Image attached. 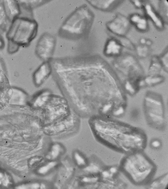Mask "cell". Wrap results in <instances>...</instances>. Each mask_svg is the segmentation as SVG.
<instances>
[{
  "label": "cell",
  "mask_w": 168,
  "mask_h": 189,
  "mask_svg": "<svg viewBox=\"0 0 168 189\" xmlns=\"http://www.w3.org/2000/svg\"><path fill=\"white\" fill-rule=\"evenodd\" d=\"M9 102L11 104L22 106L28 102V94L18 88H13L9 92Z\"/></svg>",
  "instance_id": "cell-6"
},
{
  "label": "cell",
  "mask_w": 168,
  "mask_h": 189,
  "mask_svg": "<svg viewBox=\"0 0 168 189\" xmlns=\"http://www.w3.org/2000/svg\"><path fill=\"white\" fill-rule=\"evenodd\" d=\"M48 62H45L35 72L33 79L35 85L38 87L41 86L50 76L52 68Z\"/></svg>",
  "instance_id": "cell-4"
},
{
  "label": "cell",
  "mask_w": 168,
  "mask_h": 189,
  "mask_svg": "<svg viewBox=\"0 0 168 189\" xmlns=\"http://www.w3.org/2000/svg\"><path fill=\"white\" fill-rule=\"evenodd\" d=\"M110 173L112 174H115L117 172V169L115 167H112L110 169Z\"/></svg>",
  "instance_id": "cell-21"
},
{
  "label": "cell",
  "mask_w": 168,
  "mask_h": 189,
  "mask_svg": "<svg viewBox=\"0 0 168 189\" xmlns=\"http://www.w3.org/2000/svg\"><path fill=\"white\" fill-rule=\"evenodd\" d=\"M168 176L164 177L161 180L155 181L151 185V188H158V187H166L167 183Z\"/></svg>",
  "instance_id": "cell-11"
},
{
  "label": "cell",
  "mask_w": 168,
  "mask_h": 189,
  "mask_svg": "<svg viewBox=\"0 0 168 189\" xmlns=\"http://www.w3.org/2000/svg\"><path fill=\"white\" fill-rule=\"evenodd\" d=\"M143 108L147 116L154 124L163 123L165 107L160 94L152 91L147 92L143 100Z\"/></svg>",
  "instance_id": "cell-2"
},
{
  "label": "cell",
  "mask_w": 168,
  "mask_h": 189,
  "mask_svg": "<svg viewBox=\"0 0 168 189\" xmlns=\"http://www.w3.org/2000/svg\"><path fill=\"white\" fill-rule=\"evenodd\" d=\"M136 25L137 28L141 31H145L147 28V21L144 18H141Z\"/></svg>",
  "instance_id": "cell-12"
},
{
  "label": "cell",
  "mask_w": 168,
  "mask_h": 189,
  "mask_svg": "<svg viewBox=\"0 0 168 189\" xmlns=\"http://www.w3.org/2000/svg\"><path fill=\"white\" fill-rule=\"evenodd\" d=\"M92 6L99 10L106 11L109 9L115 4L114 1H88Z\"/></svg>",
  "instance_id": "cell-7"
},
{
  "label": "cell",
  "mask_w": 168,
  "mask_h": 189,
  "mask_svg": "<svg viewBox=\"0 0 168 189\" xmlns=\"http://www.w3.org/2000/svg\"><path fill=\"white\" fill-rule=\"evenodd\" d=\"M110 173L109 172L107 171H105L102 173V175L105 178H109L110 176Z\"/></svg>",
  "instance_id": "cell-19"
},
{
  "label": "cell",
  "mask_w": 168,
  "mask_h": 189,
  "mask_svg": "<svg viewBox=\"0 0 168 189\" xmlns=\"http://www.w3.org/2000/svg\"><path fill=\"white\" fill-rule=\"evenodd\" d=\"M93 18L92 13L88 7L83 6L78 8L65 20L59 30V34L67 39H80L88 33Z\"/></svg>",
  "instance_id": "cell-1"
},
{
  "label": "cell",
  "mask_w": 168,
  "mask_h": 189,
  "mask_svg": "<svg viewBox=\"0 0 168 189\" xmlns=\"http://www.w3.org/2000/svg\"><path fill=\"white\" fill-rule=\"evenodd\" d=\"M107 27L113 33L122 36L125 35L128 30L129 23L126 18L120 16L108 23Z\"/></svg>",
  "instance_id": "cell-5"
},
{
  "label": "cell",
  "mask_w": 168,
  "mask_h": 189,
  "mask_svg": "<svg viewBox=\"0 0 168 189\" xmlns=\"http://www.w3.org/2000/svg\"><path fill=\"white\" fill-rule=\"evenodd\" d=\"M152 145L154 147L157 148L160 146V143L159 141L155 140L152 143Z\"/></svg>",
  "instance_id": "cell-18"
},
{
  "label": "cell",
  "mask_w": 168,
  "mask_h": 189,
  "mask_svg": "<svg viewBox=\"0 0 168 189\" xmlns=\"http://www.w3.org/2000/svg\"><path fill=\"white\" fill-rule=\"evenodd\" d=\"M75 159L78 165L82 166L85 164V160L78 153L75 154Z\"/></svg>",
  "instance_id": "cell-14"
},
{
  "label": "cell",
  "mask_w": 168,
  "mask_h": 189,
  "mask_svg": "<svg viewBox=\"0 0 168 189\" xmlns=\"http://www.w3.org/2000/svg\"><path fill=\"white\" fill-rule=\"evenodd\" d=\"M121 49V46L115 40H112L107 43L105 52L108 55H116L120 53Z\"/></svg>",
  "instance_id": "cell-8"
},
{
  "label": "cell",
  "mask_w": 168,
  "mask_h": 189,
  "mask_svg": "<svg viewBox=\"0 0 168 189\" xmlns=\"http://www.w3.org/2000/svg\"><path fill=\"white\" fill-rule=\"evenodd\" d=\"M56 165L55 163L51 162L48 164L47 165L43 166L40 168L39 171L40 173L45 174Z\"/></svg>",
  "instance_id": "cell-13"
},
{
  "label": "cell",
  "mask_w": 168,
  "mask_h": 189,
  "mask_svg": "<svg viewBox=\"0 0 168 189\" xmlns=\"http://www.w3.org/2000/svg\"><path fill=\"white\" fill-rule=\"evenodd\" d=\"M145 9L147 15L155 24L156 26L159 28H162L163 26L162 21L154 12L151 5L149 4H146Z\"/></svg>",
  "instance_id": "cell-9"
},
{
  "label": "cell",
  "mask_w": 168,
  "mask_h": 189,
  "mask_svg": "<svg viewBox=\"0 0 168 189\" xmlns=\"http://www.w3.org/2000/svg\"><path fill=\"white\" fill-rule=\"evenodd\" d=\"M56 39L48 33L43 34L37 42L36 52L39 57L45 62H48L53 54L56 45Z\"/></svg>",
  "instance_id": "cell-3"
},
{
  "label": "cell",
  "mask_w": 168,
  "mask_h": 189,
  "mask_svg": "<svg viewBox=\"0 0 168 189\" xmlns=\"http://www.w3.org/2000/svg\"><path fill=\"white\" fill-rule=\"evenodd\" d=\"M141 17L139 15H134L131 16L130 18V21L131 22L135 24H136L139 20L141 18Z\"/></svg>",
  "instance_id": "cell-17"
},
{
  "label": "cell",
  "mask_w": 168,
  "mask_h": 189,
  "mask_svg": "<svg viewBox=\"0 0 168 189\" xmlns=\"http://www.w3.org/2000/svg\"><path fill=\"white\" fill-rule=\"evenodd\" d=\"M161 63L162 66L165 68L167 69L168 67V54L167 53L162 56L160 59Z\"/></svg>",
  "instance_id": "cell-16"
},
{
  "label": "cell",
  "mask_w": 168,
  "mask_h": 189,
  "mask_svg": "<svg viewBox=\"0 0 168 189\" xmlns=\"http://www.w3.org/2000/svg\"><path fill=\"white\" fill-rule=\"evenodd\" d=\"M141 42L142 44H145V43L146 42L145 40L144 39H142Z\"/></svg>",
  "instance_id": "cell-22"
},
{
  "label": "cell",
  "mask_w": 168,
  "mask_h": 189,
  "mask_svg": "<svg viewBox=\"0 0 168 189\" xmlns=\"http://www.w3.org/2000/svg\"><path fill=\"white\" fill-rule=\"evenodd\" d=\"M133 1V2L134 5L136 7L140 8L142 6V4L140 1Z\"/></svg>",
  "instance_id": "cell-20"
},
{
  "label": "cell",
  "mask_w": 168,
  "mask_h": 189,
  "mask_svg": "<svg viewBox=\"0 0 168 189\" xmlns=\"http://www.w3.org/2000/svg\"><path fill=\"white\" fill-rule=\"evenodd\" d=\"M57 146H54L52 148V150L51 151L50 153V156L51 158H55L57 157L59 154L60 149Z\"/></svg>",
  "instance_id": "cell-15"
},
{
  "label": "cell",
  "mask_w": 168,
  "mask_h": 189,
  "mask_svg": "<svg viewBox=\"0 0 168 189\" xmlns=\"http://www.w3.org/2000/svg\"><path fill=\"white\" fill-rule=\"evenodd\" d=\"M10 177L5 172L0 169V186L7 187L11 183Z\"/></svg>",
  "instance_id": "cell-10"
}]
</instances>
